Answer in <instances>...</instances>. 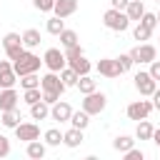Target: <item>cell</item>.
Segmentation results:
<instances>
[{
	"instance_id": "35",
	"label": "cell",
	"mask_w": 160,
	"mask_h": 160,
	"mask_svg": "<svg viewBox=\"0 0 160 160\" xmlns=\"http://www.w3.org/2000/svg\"><path fill=\"white\" fill-rule=\"evenodd\" d=\"M32 5H35V10H40V12H52L55 0H32Z\"/></svg>"
},
{
	"instance_id": "9",
	"label": "cell",
	"mask_w": 160,
	"mask_h": 160,
	"mask_svg": "<svg viewBox=\"0 0 160 160\" xmlns=\"http://www.w3.org/2000/svg\"><path fill=\"white\" fill-rule=\"evenodd\" d=\"M40 88H42V92H60V95H62L68 85L60 80V72H52V70H50L48 75L40 78Z\"/></svg>"
},
{
	"instance_id": "20",
	"label": "cell",
	"mask_w": 160,
	"mask_h": 160,
	"mask_svg": "<svg viewBox=\"0 0 160 160\" xmlns=\"http://www.w3.org/2000/svg\"><path fill=\"white\" fill-rule=\"evenodd\" d=\"M0 122H2L5 128H12V130H15V128L20 125V112H18V108H15V110H2V112H0Z\"/></svg>"
},
{
	"instance_id": "37",
	"label": "cell",
	"mask_w": 160,
	"mask_h": 160,
	"mask_svg": "<svg viewBox=\"0 0 160 160\" xmlns=\"http://www.w3.org/2000/svg\"><path fill=\"white\" fill-rule=\"evenodd\" d=\"M80 55H85L82 48H80V42L72 45V48H65V58H68V60H75V58H80Z\"/></svg>"
},
{
	"instance_id": "1",
	"label": "cell",
	"mask_w": 160,
	"mask_h": 160,
	"mask_svg": "<svg viewBox=\"0 0 160 160\" xmlns=\"http://www.w3.org/2000/svg\"><path fill=\"white\" fill-rule=\"evenodd\" d=\"M40 65H42V60H40L35 52H30V50H22V52L12 60V70L18 72V78H20V75H28V72H38Z\"/></svg>"
},
{
	"instance_id": "25",
	"label": "cell",
	"mask_w": 160,
	"mask_h": 160,
	"mask_svg": "<svg viewBox=\"0 0 160 160\" xmlns=\"http://www.w3.org/2000/svg\"><path fill=\"white\" fill-rule=\"evenodd\" d=\"M70 125L72 128H80V130H85L88 125H90V112H85V110H72V118H70Z\"/></svg>"
},
{
	"instance_id": "40",
	"label": "cell",
	"mask_w": 160,
	"mask_h": 160,
	"mask_svg": "<svg viewBox=\"0 0 160 160\" xmlns=\"http://www.w3.org/2000/svg\"><path fill=\"white\" fill-rule=\"evenodd\" d=\"M148 72H150V75H152L155 80H160V60H152V62H150V70H148Z\"/></svg>"
},
{
	"instance_id": "39",
	"label": "cell",
	"mask_w": 160,
	"mask_h": 160,
	"mask_svg": "<svg viewBox=\"0 0 160 160\" xmlns=\"http://www.w3.org/2000/svg\"><path fill=\"white\" fill-rule=\"evenodd\" d=\"M142 158H145V152L138 150V148H130V150L125 152V160H142Z\"/></svg>"
},
{
	"instance_id": "26",
	"label": "cell",
	"mask_w": 160,
	"mask_h": 160,
	"mask_svg": "<svg viewBox=\"0 0 160 160\" xmlns=\"http://www.w3.org/2000/svg\"><path fill=\"white\" fill-rule=\"evenodd\" d=\"M112 148H115L118 152H122V155H125L130 148H135V140H132L130 135H118V138L112 140Z\"/></svg>"
},
{
	"instance_id": "47",
	"label": "cell",
	"mask_w": 160,
	"mask_h": 160,
	"mask_svg": "<svg viewBox=\"0 0 160 160\" xmlns=\"http://www.w3.org/2000/svg\"><path fill=\"white\" fill-rule=\"evenodd\" d=\"M0 45H2V42H0Z\"/></svg>"
},
{
	"instance_id": "32",
	"label": "cell",
	"mask_w": 160,
	"mask_h": 160,
	"mask_svg": "<svg viewBox=\"0 0 160 160\" xmlns=\"http://www.w3.org/2000/svg\"><path fill=\"white\" fill-rule=\"evenodd\" d=\"M150 35H152V30H150L148 25H142V22H138V25H135V30H132V38H135V40H140V42L150 40Z\"/></svg>"
},
{
	"instance_id": "21",
	"label": "cell",
	"mask_w": 160,
	"mask_h": 160,
	"mask_svg": "<svg viewBox=\"0 0 160 160\" xmlns=\"http://www.w3.org/2000/svg\"><path fill=\"white\" fill-rule=\"evenodd\" d=\"M22 45H25L28 50L38 48V45H40V30H35V28H28V30L22 32Z\"/></svg>"
},
{
	"instance_id": "11",
	"label": "cell",
	"mask_w": 160,
	"mask_h": 160,
	"mask_svg": "<svg viewBox=\"0 0 160 160\" xmlns=\"http://www.w3.org/2000/svg\"><path fill=\"white\" fill-rule=\"evenodd\" d=\"M50 118L58 120V122H70V118H72V108H70L65 100H58V102L50 105Z\"/></svg>"
},
{
	"instance_id": "43",
	"label": "cell",
	"mask_w": 160,
	"mask_h": 160,
	"mask_svg": "<svg viewBox=\"0 0 160 160\" xmlns=\"http://www.w3.org/2000/svg\"><path fill=\"white\" fill-rule=\"evenodd\" d=\"M152 105H155V110H160V90L152 92Z\"/></svg>"
},
{
	"instance_id": "6",
	"label": "cell",
	"mask_w": 160,
	"mask_h": 160,
	"mask_svg": "<svg viewBox=\"0 0 160 160\" xmlns=\"http://www.w3.org/2000/svg\"><path fill=\"white\" fill-rule=\"evenodd\" d=\"M105 105H108V98H105V92H98V90L88 92L85 100H82V110L90 112V115H100L105 110Z\"/></svg>"
},
{
	"instance_id": "14",
	"label": "cell",
	"mask_w": 160,
	"mask_h": 160,
	"mask_svg": "<svg viewBox=\"0 0 160 160\" xmlns=\"http://www.w3.org/2000/svg\"><path fill=\"white\" fill-rule=\"evenodd\" d=\"M95 68H98V72L105 75V78H118V75H122L120 68H118V60H115V58H102V60H98Z\"/></svg>"
},
{
	"instance_id": "8",
	"label": "cell",
	"mask_w": 160,
	"mask_h": 160,
	"mask_svg": "<svg viewBox=\"0 0 160 160\" xmlns=\"http://www.w3.org/2000/svg\"><path fill=\"white\" fill-rule=\"evenodd\" d=\"M152 110H155V105H152L150 100H135V102H130V105H128V110H125V112H128V118H130V120H145Z\"/></svg>"
},
{
	"instance_id": "19",
	"label": "cell",
	"mask_w": 160,
	"mask_h": 160,
	"mask_svg": "<svg viewBox=\"0 0 160 160\" xmlns=\"http://www.w3.org/2000/svg\"><path fill=\"white\" fill-rule=\"evenodd\" d=\"M30 118H32V120H45V118H50V105H48L45 100L30 105Z\"/></svg>"
},
{
	"instance_id": "16",
	"label": "cell",
	"mask_w": 160,
	"mask_h": 160,
	"mask_svg": "<svg viewBox=\"0 0 160 160\" xmlns=\"http://www.w3.org/2000/svg\"><path fill=\"white\" fill-rule=\"evenodd\" d=\"M82 132H85V130H80V128H70L68 132H62V145H65V148H78V145L85 140Z\"/></svg>"
},
{
	"instance_id": "3",
	"label": "cell",
	"mask_w": 160,
	"mask_h": 160,
	"mask_svg": "<svg viewBox=\"0 0 160 160\" xmlns=\"http://www.w3.org/2000/svg\"><path fill=\"white\" fill-rule=\"evenodd\" d=\"M42 65H45L48 70H52V72H60V70L68 65V58H65L62 50H58V48H48L45 55H42Z\"/></svg>"
},
{
	"instance_id": "24",
	"label": "cell",
	"mask_w": 160,
	"mask_h": 160,
	"mask_svg": "<svg viewBox=\"0 0 160 160\" xmlns=\"http://www.w3.org/2000/svg\"><path fill=\"white\" fill-rule=\"evenodd\" d=\"M75 88H78L82 95H88V92H95V90H98V82H95V80L90 78V72H88V75H80V80H78Z\"/></svg>"
},
{
	"instance_id": "46",
	"label": "cell",
	"mask_w": 160,
	"mask_h": 160,
	"mask_svg": "<svg viewBox=\"0 0 160 160\" xmlns=\"http://www.w3.org/2000/svg\"><path fill=\"white\" fill-rule=\"evenodd\" d=\"M158 2H160V0H158Z\"/></svg>"
},
{
	"instance_id": "12",
	"label": "cell",
	"mask_w": 160,
	"mask_h": 160,
	"mask_svg": "<svg viewBox=\"0 0 160 160\" xmlns=\"http://www.w3.org/2000/svg\"><path fill=\"white\" fill-rule=\"evenodd\" d=\"M15 135H18V140L30 142V140H38V138H40V128H38L35 122H20V125L15 128Z\"/></svg>"
},
{
	"instance_id": "13",
	"label": "cell",
	"mask_w": 160,
	"mask_h": 160,
	"mask_svg": "<svg viewBox=\"0 0 160 160\" xmlns=\"http://www.w3.org/2000/svg\"><path fill=\"white\" fill-rule=\"evenodd\" d=\"M18 100H20V95L15 92V88H0V112L2 110H15Z\"/></svg>"
},
{
	"instance_id": "4",
	"label": "cell",
	"mask_w": 160,
	"mask_h": 160,
	"mask_svg": "<svg viewBox=\"0 0 160 160\" xmlns=\"http://www.w3.org/2000/svg\"><path fill=\"white\" fill-rule=\"evenodd\" d=\"M135 90L142 95V98H152V92L158 90V80L148 72V70H140L135 75Z\"/></svg>"
},
{
	"instance_id": "34",
	"label": "cell",
	"mask_w": 160,
	"mask_h": 160,
	"mask_svg": "<svg viewBox=\"0 0 160 160\" xmlns=\"http://www.w3.org/2000/svg\"><path fill=\"white\" fill-rule=\"evenodd\" d=\"M115 60H118V68H120V72H128V70L135 65V60H132V55H130V52H122V55H118Z\"/></svg>"
},
{
	"instance_id": "15",
	"label": "cell",
	"mask_w": 160,
	"mask_h": 160,
	"mask_svg": "<svg viewBox=\"0 0 160 160\" xmlns=\"http://www.w3.org/2000/svg\"><path fill=\"white\" fill-rule=\"evenodd\" d=\"M75 10H78V0H55V8H52L58 18H70L75 15Z\"/></svg>"
},
{
	"instance_id": "33",
	"label": "cell",
	"mask_w": 160,
	"mask_h": 160,
	"mask_svg": "<svg viewBox=\"0 0 160 160\" xmlns=\"http://www.w3.org/2000/svg\"><path fill=\"white\" fill-rule=\"evenodd\" d=\"M20 88L28 90V88H40V78L35 72H28V75H20Z\"/></svg>"
},
{
	"instance_id": "18",
	"label": "cell",
	"mask_w": 160,
	"mask_h": 160,
	"mask_svg": "<svg viewBox=\"0 0 160 160\" xmlns=\"http://www.w3.org/2000/svg\"><path fill=\"white\" fill-rule=\"evenodd\" d=\"M125 12H128L130 22H132V20H138V22H140V18L145 15V5H142V0H130V2H128V8H125Z\"/></svg>"
},
{
	"instance_id": "36",
	"label": "cell",
	"mask_w": 160,
	"mask_h": 160,
	"mask_svg": "<svg viewBox=\"0 0 160 160\" xmlns=\"http://www.w3.org/2000/svg\"><path fill=\"white\" fill-rule=\"evenodd\" d=\"M140 22H142V25H148L150 30H155V28H158V15H155V12H148V10H145V15L140 18Z\"/></svg>"
},
{
	"instance_id": "28",
	"label": "cell",
	"mask_w": 160,
	"mask_h": 160,
	"mask_svg": "<svg viewBox=\"0 0 160 160\" xmlns=\"http://www.w3.org/2000/svg\"><path fill=\"white\" fill-rule=\"evenodd\" d=\"M60 80H62L68 88H75V85H78V80H80V75H78L70 65H65V68L60 70Z\"/></svg>"
},
{
	"instance_id": "5",
	"label": "cell",
	"mask_w": 160,
	"mask_h": 160,
	"mask_svg": "<svg viewBox=\"0 0 160 160\" xmlns=\"http://www.w3.org/2000/svg\"><path fill=\"white\" fill-rule=\"evenodd\" d=\"M0 42H2V50H5V55H8L10 60H15V58L25 50V45H22V35H20V32H8Z\"/></svg>"
},
{
	"instance_id": "23",
	"label": "cell",
	"mask_w": 160,
	"mask_h": 160,
	"mask_svg": "<svg viewBox=\"0 0 160 160\" xmlns=\"http://www.w3.org/2000/svg\"><path fill=\"white\" fill-rule=\"evenodd\" d=\"M152 132H155V128L148 122V118L145 120H138V130H135V138L138 140H152Z\"/></svg>"
},
{
	"instance_id": "44",
	"label": "cell",
	"mask_w": 160,
	"mask_h": 160,
	"mask_svg": "<svg viewBox=\"0 0 160 160\" xmlns=\"http://www.w3.org/2000/svg\"><path fill=\"white\" fill-rule=\"evenodd\" d=\"M152 142L160 148V128H155V132H152Z\"/></svg>"
},
{
	"instance_id": "42",
	"label": "cell",
	"mask_w": 160,
	"mask_h": 160,
	"mask_svg": "<svg viewBox=\"0 0 160 160\" xmlns=\"http://www.w3.org/2000/svg\"><path fill=\"white\" fill-rule=\"evenodd\" d=\"M128 2H130V0H110V8H115V10H125Z\"/></svg>"
},
{
	"instance_id": "29",
	"label": "cell",
	"mask_w": 160,
	"mask_h": 160,
	"mask_svg": "<svg viewBox=\"0 0 160 160\" xmlns=\"http://www.w3.org/2000/svg\"><path fill=\"white\" fill-rule=\"evenodd\" d=\"M45 145H50V148H58L60 142H62V132L58 130V128H50V130H45Z\"/></svg>"
},
{
	"instance_id": "45",
	"label": "cell",
	"mask_w": 160,
	"mask_h": 160,
	"mask_svg": "<svg viewBox=\"0 0 160 160\" xmlns=\"http://www.w3.org/2000/svg\"><path fill=\"white\" fill-rule=\"evenodd\" d=\"M158 25H160V12H158Z\"/></svg>"
},
{
	"instance_id": "38",
	"label": "cell",
	"mask_w": 160,
	"mask_h": 160,
	"mask_svg": "<svg viewBox=\"0 0 160 160\" xmlns=\"http://www.w3.org/2000/svg\"><path fill=\"white\" fill-rule=\"evenodd\" d=\"M10 150H12V148H10V140H8L5 135H0V158H8Z\"/></svg>"
},
{
	"instance_id": "17",
	"label": "cell",
	"mask_w": 160,
	"mask_h": 160,
	"mask_svg": "<svg viewBox=\"0 0 160 160\" xmlns=\"http://www.w3.org/2000/svg\"><path fill=\"white\" fill-rule=\"evenodd\" d=\"M25 152H28V158H32V160H42L45 152H48V148H45V142H40V140H30L28 148H25Z\"/></svg>"
},
{
	"instance_id": "27",
	"label": "cell",
	"mask_w": 160,
	"mask_h": 160,
	"mask_svg": "<svg viewBox=\"0 0 160 160\" xmlns=\"http://www.w3.org/2000/svg\"><path fill=\"white\" fill-rule=\"evenodd\" d=\"M45 30H48L50 35H60V32L65 30V18H58V15H52V18L45 22Z\"/></svg>"
},
{
	"instance_id": "2",
	"label": "cell",
	"mask_w": 160,
	"mask_h": 160,
	"mask_svg": "<svg viewBox=\"0 0 160 160\" xmlns=\"http://www.w3.org/2000/svg\"><path fill=\"white\" fill-rule=\"evenodd\" d=\"M102 25H105L108 30H112V32H125V30L130 28V18H128L125 10L110 8V10L102 12Z\"/></svg>"
},
{
	"instance_id": "10",
	"label": "cell",
	"mask_w": 160,
	"mask_h": 160,
	"mask_svg": "<svg viewBox=\"0 0 160 160\" xmlns=\"http://www.w3.org/2000/svg\"><path fill=\"white\" fill-rule=\"evenodd\" d=\"M18 72L12 70V60H0V88H15Z\"/></svg>"
},
{
	"instance_id": "41",
	"label": "cell",
	"mask_w": 160,
	"mask_h": 160,
	"mask_svg": "<svg viewBox=\"0 0 160 160\" xmlns=\"http://www.w3.org/2000/svg\"><path fill=\"white\" fill-rule=\"evenodd\" d=\"M42 100H45L48 105H52V102L60 100V92H42Z\"/></svg>"
},
{
	"instance_id": "30",
	"label": "cell",
	"mask_w": 160,
	"mask_h": 160,
	"mask_svg": "<svg viewBox=\"0 0 160 160\" xmlns=\"http://www.w3.org/2000/svg\"><path fill=\"white\" fill-rule=\"evenodd\" d=\"M58 38H60V45H62V48H72V45H78V32H75V30H68V28H65Z\"/></svg>"
},
{
	"instance_id": "7",
	"label": "cell",
	"mask_w": 160,
	"mask_h": 160,
	"mask_svg": "<svg viewBox=\"0 0 160 160\" xmlns=\"http://www.w3.org/2000/svg\"><path fill=\"white\" fill-rule=\"evenodd\" d=\"M130 55H132L135 62H152V60H158V48L150 45V42H140L130 50Z\"/></svg>"
},
{
	"instance_id": "22",
	"label": "cell",
	"mask_w": 160,
	"mask_h": 160,
	"mask_svg": "<svg viewBox=\"0 0 160 160\" xmlns=\"http://www.w3.org/2000/svg\"><path fill=\"white\" fill-rule=\"evenodd\" d=\"M68 65H70L78 75H88V72L92 70V65H90V60H85V55H80V58H75V60H68Z\"/></svg>"
},
{
	"instance_id": "31",
	"label": "cell",
	"mask_w": 160,
	"mask_h": 160,
	"mask_svg": "<svg viewBox=\"0 0 160 160\" xmlns=\"http://www.w3.org/2000/svg\"><path fill=\"white\" fill-rule=\"evenodd\" d=\"M22 100H25L28 105L40 102V100H42V88H28V90L22 92Z\"/></svg>"
}]
</instances>
